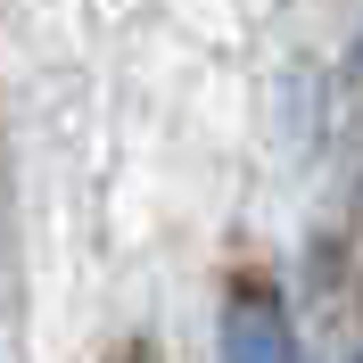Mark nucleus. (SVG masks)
Instances as JSON below:
<instances>
[{
  "label": "nucleus",
  "instance_id": "f257e3e1",
  "mask_svg": "<svg viewBox=\"0 0 363 363\" xmlns=\"http://www.w3.org/2000/svg\"><path fill=\"white\" fill-rule=\"evenodd\" d=\"M223 355H289V330H272L264 306H256V314L240 306V322L223 330Z\"/></svg>",
  "mask_w": 363,
  "mask_h": 363
},
{
  "label": "nucleus",
  "instance_id": "f03ea898",
  "mask_svg": "<svg viewBox=\"0 0 363 363\" xmlns=\"http://www.w3.org/2000/svg\"><path fill=\"white\" fill-rule=\"evenodd\" d=\"M355 67H363V42H355Z\"/></svg>",
  "mask_w": 363,
  "mask_h": 363
}]
</instances>
